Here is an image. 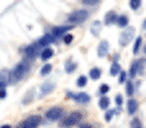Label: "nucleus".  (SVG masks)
<instances>
[{
  "instance_id": "1",
  "label": "nucleus",
  "mask_w": 146,
  "mask_h": 128,
  "mask_svg": "<svg viewBox=\"0 0 146 128\" xmlns=\"http://www.w3.org/2000/svg\"><path fill=\"white\" fill-rule=\"evenodd\" d=\"M30 69H31V65H30V62H29L27 60H23V61L18 62V64L13 67V70L9 72L8 82L11 84L18 83L19 80H22V79L27 75L29 71H30Z\"/></svg>"
},
{
  "instance_id": "2",
  "label": "nucleus",
  "mask_w": 146,
  "mask_h": 128,
  "mask_svg": "<svg viewBox=\"0 0 146 128\" xmlns=\"http://www.w3.org/2000/svg\"><path fill=\"white\" fill-rule=\"evenodd\" d=\"M83 119V114L80 111H72L70 113L69 115L64 118V119L61 120V127L62 128H70L72 125H76L80 123V120Z\"/></svg>"
},
{
  "instance_id": "3",
  "label": "nucleus",
  "mask_w": 146,
  "mask_h": 128,
  "mask_svg": "<svg viewBox=\"0 0 146 128\" xmlns=\"http://www.w3.org/2000/svg\"><path fill=\"white\" fill-rule=\"evenodd\" d=\"M89 18V12L87 9H79V11H74L69 14L67 21L70 23H82Z\"/></svg>"
},
{
  "instance_id": "4",
  "label": "nucleus",
  "mask_w": 146,
  "mask_h": 128,
  "mask_svg": "<svg viewBox=\"0 0 146 128\" xmlns=\"http://www.w3.org/2000/svg\"><path fill=\"white\" fill-rule=\"evenodd\" d=\"M145 66H146V58H137L136 61H133L129 67V76L135 78V76L142 74Z\"/></svg>"
},
{
  "instance_id": "5",
  "label": "nucleus",
  "mask_w": 146,
  "mask_h": 128,
  "mask_svg": "<svg viewBox=\"0 0 146 128\" xmlns=\"http://www.w3.org/2000/svg\"><path fill=\"white\" fill-rule=\"evenodd\" d=\"M41 117L40 115H30L25 120L19 123V128H38L41 123Z\"/></svg>"
},
{
  "instance_id": "6",
  "label": "nucleus",
  "mask_w": 146,
  "mask_h": 128,
  "mask_svg": "<svg viewBox=\"0 0 146 128\" xmlns=\"http://www.w3.org/2000/svg\"><path fill=\"white\" fill-rule=\"evenodd\" d=\"M133 36H135V27L129 26V27H127L120 34V36H119V44H120L121 47L128 45L131 43V40L133 39Z\"/></svg>"
},
{
  "instance_id": "7",
  "label": "nucleus",
  "mask_w": 146,
  "mask_h": 128,
  "mask_svg": "<svg viewBox=\"0 0 146 128\" xmlns=\"http://www.w3.org/2000/svg\"><path fill=\"white\" fill-rule=\"evenodd\" d=\"M64 114H65L64 107H61V106H53V107H50L49 110L45 113V118H47L48 120L54 122V120L61 119V118L64 117Z\"/></svg>"
},
{
  "instance_id": "8",
  "label": "nucleus",
  "mask_w": 146,
  "mask_h": 128,
  "mask_svg": "<svg viewBox=\"0 0 146 128\" xmlns=\"http://www.w3.org/2000/svg\"><path fill=\"white\" fill-rule=\"evenodd\" d=\"M67 97L79 103H84V105L91 102V96L86 92H67Z\"/></svg>"
},
{
  "instance_id": "9",
  "label": "nucleus",
  "mask_w": 146,
  "mask_h": 128,
  "mask_svg": "<svg viewBox=\"0 0 146 128\" xmlns=\"http://www.w3.org/2000/svg\"><path fill=\"white\" fill-rule=\"evenodd\" d=\"M72 29V26L71 25H61V26H56V27H53L52 29V35L54 36L56 39L57 38H60V36H65L66 35V31H69V30H71Z\"/></svg>"
},
{
  "instance_id": "10",
  "label": "nucleus",
  "mask_w": 146,
  "mask_h": 128,
  "mask_svg": "<svg viewBox=\"0 0 146 128\" xmlns=\"http://www.w3.org/2000/svg\"><path fill=\"white\" fill-rule=\"evenodd\" d=\"M36 42H38V44L41 47V49H44V47L48 48V45L56 42V38H54V36H53L50 32H48V34H45L43 38H40L39 40H36Z\"/></svg>"
},
{
  "instance_id": "11",
  "label": "nucleus",
  "mask_w": 146,
  "mask_h": 128,
  "mask_svg": "<svg viewBox=\"0 0 146 128\" xmlns=\"http://www.w3.org/2000/svg\"><path fill=\"white\" fill-rule=\"evenodd\" d=\"M56 88V84L53 82H45L40 86V96L44 97V96H48L50 92H53V89Z\"/></svg>"
},
{
  "instance_id": "12",
  "label": "nucleus",
  "mask_w": 146,
  "mask_h": 128,
  "mask_svg": "<svg viewBox=\"0 0 146 128\" xmlns=\"http://www.w3.org/2000/svg\"><path fill=\"white\" fill-rule=\"evenodd\" d=\"M109 49H110V45H109L108 40H102V42H100L98 48H97V54H98V57L102 58V57L108 56Z\"/></svg>"
},
{
  "instance_id": "13",
  "label": "nucleus",
  "mask_w": 146,
  "mask_h": 128,
  "mask_svg": "<svg viewBox=\"0 0 146 128\" xmlns=\"http://www.w3.org/2000/svg\"><path fill=\"white\" fill-rule=\"evenodd\" d=\"M138 110V101L135 100V98H129L127 102V111L129 115L136 114Z\"/></svg>"
},
{
  "instance_id": "14",
  "label": "nucleus",
  "mask_w": 146,
  "mask_h": 128,
  "mask_svg": "<svg viewBox=\"0 0 146 128\" xmlns=\"http://www.w3.org/2000/svg\"><path fill=\"white\" fill-rule=\"evenodd\" d=\"M118 21V14L114 11H110L105 14V25H113Z\"/></svg>"
},
{
  "instance_id": "15",
  "label": "nucleus",
  "mask_w": 146,
  "mask_h": 128,
  "mask_svg": "<svg viewBox=\"0 0 146 128\" xmlns=\"http://www.w3.org/2000/svg\"><path fill=\"white\" fill-rule=\"evenodd\" d=\"M53 54H54V50H53L52 48H49V47L44 48L40 53V58L43 60V61H47V60H49L50 57H53Z\"/></svg>"
},
{
  "instance_id": "16",
  "label": "nucleus",
  "mask_w": 146,
  "mask_h": 128,
  "mask_svg": "<svg viewBox=\"0 0 146 128\" xmlns=\"http://www.w3.org/2000/svg\"><path fill=\"white\" fill-rule=\"evenodd\" d=\"M101 75H102V71L98 67H93V69L89 70V78L93 79V80H98L101 78Z\"/></svg>"
},
{
  "instance_id": "17",
  "label": "nucleus",
  "mask_w": 146,
  "mask_h": 128,
  "mask_svg": "<svg viewBox=\"0 0 146 128\" xmlns=\"http://www.w3.org/2000/svg\"><path fill=\"white\" fill-rule=\"evenodd\" d=\"M98 105H100V109H102V110L109 109V106H110V98L108 96H101V98L98 101Z\"/></svg>"
},
{
  "instance_id": "18",
  "label": "nucleus",
  "mask_w": 146,
  "mask_h": 128,
  "mask_svg": "<svg viewBox=\"0 0 146 128\" xmlns=\"http://www.w3.org/2000/svg\"><path fill=\"white\" fill-rule=\"evenodd\" d=\"M128 16H125V14H120V16H118V21H116V25L119 26V27H127L128 26Z\"/></svg>"
},
{
  "instance_id": "19",
  "label": "nucleus",
  "mask_w": 146,
  "mask_h": 128,
  "mask_svg": "<svg viewBox=\"0 0 146 128\" xmlns=\"http://www.w3.org/2000/svg\"><path fill=\"white\" fill-rule=\"evenodd\" d=\"M75 70H76V64H75L74 61H71V60H67L66 64H65V71H66L67 74H71Z\"/></svg>"
},
{
  "instance_id": "20",
  "label": "nucleus",
  "mask_w": 146,
  "mask_h": 128,
  "mask_svg": "<svg viewBox=\"0 0 146 128\" xmlns=\"http://www.w3.org/2000/svg\"><path fill=\"white\" fill-rule=\"evenodd\" d=\"M120 72H121L120 65H119L118 62H113V65H111V67H110V75L115 76V75H119Z\"/></svg>"
},
{
  "instance_id": "21",
  "label": "nucleus",
  "mask_w": 146,
  "mask_h": 128,
  "mask_svg": "<svg viewBox=\"0 0 146 128\" xmlns=\"http://www.w3.org/2000/svg\"><path fill=\"white\" fill-rule=\"evenodd\" d=\"M125 93H127V96H129V97H132V96L135 95V84H133L132 82H127V83H125Z\"/></svg>"
},
{
  "instance_id": "22",
  "label": "nucleus",
  "mask_w": 146,
  "mask_h": 128,
  "mask_svg": "<svg viewBox=\"0 0 146 128\" xmlns=\"http://www.w3.org/2000/svg\"><path fill=\"white\" fill-rule=\"evenodd\" d=\"M33 100H34V89H31V91H29V92L26 93L25 97H23L22 103H23V105H29V103H30Z\"/></svg>"
},
{
  "instance_id": "23",
  "label": "nucleus",
  "mask_w": 146,
  "mask_h": 128,
  "mask_svg": "<svg viewBox=\"0 0 146 128\" xmlns=\"http://www.w3.org/2000/svg\"><path fill=\"white\" fill-rule=\"evenodd\" d=\"M52 69H53V66H52L50 64H45L44 66H43V67L40 69V75L45 76V75H48V74H50Z\"/></svg>"
},
{
  "instance_id": "24",
  "label": "nucleus",
  "mask_w": 146,
  "mask_h": 128,
  "mask_svg": "<svg viewBox=\"0 0 146 128\" xmlns=\"http://www.w3.org/2000/svg\"><path fill=\"white\" fill-rule=\"evenodd\" d=\"M142 44V38L141 36H137V39H136L135 44H133V54H137L140 52V47Z\"/></svg>"
},
{
  "instance_id": "25",
  "label": "nucleus",
  "mask_w": 146,
  "mask_h": 128,
  "mask_svg": "<svg viewBox=\"0 0 146 128\" xmlns=\"http://www.w3.org/2000/svg\"><path fill=\"white\" fill-rule=\"evenodd\" d=\"M87 83H88V78H87L86 75H80L79 78L76 79V86L78 87H86L87 86Z\"/></svg>"
},
{
  "instance_id": "26",
  "label": "nucleus",
  "mask_w": 146,
  "mask_h": 128,
  "mask_svg": "<svg viewBox=\"0 0 146 128\" xmlns=\"http://www.w3.org/2000/svg\"><path fill=\"white\" fill-rule=\"evenodd\" d=\"M100 29H101V23L98 22V21H96V22L92 25V27H91V31H92V34H93L94 36H97L100 34Z\"/></svg>"
},
{
  "instance_id": "27",
  "label": "nucleus",
  "mask_w": 146,
  "mask_h": 128,
  "mask_svg": "<svg viewBox=\"0 0 146 128\" xmlns=\"http://www.w3.org/2000/svg\"><path fill=\"white\" fill-rule=\"evenodd\" d=\"M7 82H8V78H7V74L4 72H0V89H4Z\"/></svg>"
},
{
  "instance_id": "28",
  "label": "nucleus",
  "mask_w": 146,
  "mask_h": 128,
  "mask_svg": "<svg viewBox=\"0 0 146 128\" xmlns=\"http://www.w3.org/2000/svg\"><path fill=\"white\" fill-rule=\"evenodd\" d=\"M129 7H131V9H133V11H137V9L141 7V0H131Z\"/></svg>"
},
{
  "instance_id": "29",
  "label": "nucleus",
  "mask_w": 146,
  "mask_h": 128,
  "mask_svg": "<svg viewBox=\"0 0 146 128\" xmlns=\"http://www.w3.org/2000/svg\"><path fill=\"white\" fill-rule=\"evenodd\" d=\"M131 127L132 128H143L142 123H141V120L138 119V118H133L132 122H131Z\"/></svg>"
},
{
  "instance_id": "30",
  "label": "nucleus",
  "mask_w": 146,
  "mask_h": 128,
  "mask_svg": "<svg viewBox=\"0 0 146 128\" xmlns=\"http://www.w3.org/2000/svg\"><path fill=\"white\" fill-rule=\"evenodd\" d=\"M109 91H110V87H109L108 84H101V87H100V95L105 96Z\"/></svg>"
},
{
  "instance_id": "31",
  "label": "nucleus",
  "mask_w": 146,
  "mask_h": 128,
  "mask_svg": "<svg viewBox=\"0 0 146 128\" xmlns=\"http://www.w3.org/2000/svg\"><path fill=\"white\" fill-rule=\"evenodd\" d=\"M115 114H116L115 110H108V111H106V114H105V120H106V122H110Z\"/></svg>"
},
{
  "instance_id": "32",
  "label": "nucleus",
  "mask_w": 146,
  "mask_h": 128,
  "mask_svg": "<svg viewBox=\"0 0 146 128\" xmlns=\"http://www.w3.org/2000/svg\"><path fill=\"white\" fill-rule=\"evenodd\" d=\"M127 72L125 71H121L120 74H119V83L123 84V83H127Z\"/></svg>"
},
{
  "instance_id": "33",
  "label": "nucleus",
  "mask_w": 146,
  "mask_h": 128,
  "mask_svg": "<svg viewBox=\"0 0 146 128\" xmlns=\"http://www.w3.org/2000/svg\"><path fill=\"white\" fill-rule=\"evenodd\" d=\"M72 40H74V36H72L71 34H66V35L64 36V43L65 44H70Z\"/></svg>"
},
{
  "instance_id": "34",
  "label": "nucleus",
  "mask_w": 146,
  "mask_h": 128,
  "mask_svg": "<svg viewBox=\"0 0 146 128\" xmlns=\"http://www.w3.org/2000/svg\"><path fill=\"white\" fill-rule=\"evenodd\" d=\"M115 102H116V105H118V107H120V106L123 105V96H121V95H116Z\"/></svg>"
},
{
  "instance_id": "35",
  "label": "nucleus",
  "mask_w": 146,
  "mask_h": 128,
  "mask_svg": "<svg viewBox=\"0 0 146 128\" xmlns=\"http://www.w3.org/2000/svg\"><path fill=\"white\" fill-rule=\"evenodd\" d=\"M82 3L84 4V5H94V4H97L98 1H97V0H83Z\"/></svg>"
},
{
  "instance_id": "36",
  "label": "nucleus",
  "mask_w": 146,
  "mask_h": 128,
  "mask_svg": "<svg viewBox=\"0 0 146 128\" xmlns=\"http://www.w3.org/2000/svg\"><path fill=\"white\" fill-rule=\"evenodd\" d=\"M79 128H94L92 124H88V123H84V124H80Z\"/></svg>"
},
{
  "instance_id": "37",
  "label": "nucleus",
  "mask_w": 146,
  "mask_h": 128,
  "mask_svg": "<svg viewBox=\"0 0 146 128\" xmlns=\"http://www.w3.org/2000/svg\"><path fill=\"white\" fill-rule=\"evenodd\" d=\"M7 96V91L5 89H0V98H4Z\"/></svg>"
},
{
  "instance_id": "38",
  "label": "nucleus",
  "mask_w": 146,
  "mask_h": 128,
  "mask_svg": "<svg viewBox=\"0 0 146 128\" xmlns=\"http://www.w3.org/2000/svg\"><path fill=\"white\" fill-rule=\"evenodd\" d=\"M0 128H12V125H9V124H4V125H1Z\"/></svg>"
},
{
  "instance_id": "39",
  "label": "nucleus",
  "mask_w": 146,
  "mask_h": 128,
  "mask_svg": "<svg viewBox=\"0 0 146 128\" xmlns=\"http://www.w3.org/2000/svg\"><path fill=\"white\" fill-rule=\"evenodd\" d=\"M143 27H145V29H146V20H145V21H143Z\"/></svg>"
},
{
  "instance_id": "40",
  "label": "nucleus",
  "mask_w": 146,
  "mask_h": 128,
  "mask_svg": "<svg viewBox=\"0 0 146 128\" xmlns=\"http://www.w3.org/2000/svg\"><path fill=\"white\" fill-rule=\"evenodd\" d=\"M143 50H145V53H146V45H145V49H143Z\"/></svg>"
},
{
  "instance_id": "41",
  "label": "nucleus",
  "mask_w": 146,
  "mask_h": 128,
  "mask_svg": "<svg viewBox=\"0 0 146 128\" xmlns=\"http://www.w3.org/2000/svg\"><path fill=\"white\" fill-rule=\"evenodd\" d=\"M18 128H19V127H18Z\"/></svg>"
}]
</instances>
